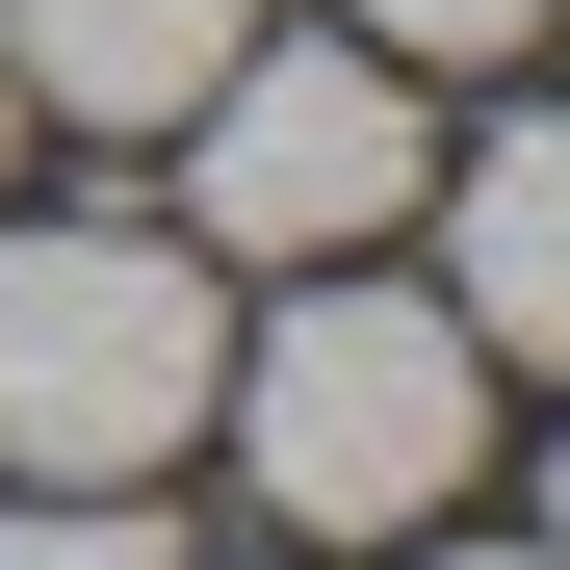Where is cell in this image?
I'll use <instances>...</instances> for the list:
<instances>
[{
    "mask_svg": "<svg viewBox=\"0 0 570 570\" xmlns=\"http://www.w3.org/2000/svg\"><path fill=\"white\" fill-rule=\"evenodd\" d=\"M234 390V312H208V234H130V208H52L0 234V466L27 493H156Z\"/></svg>",
    "mask_w": 570,
    "mask_h": 570,
    "instance_id": "1",
    "label": "cell"
},
{
    "mask_svg": "<svg viewBox=\"0 0 570 570\" xmlns=\"http://www.w3.org/2000/svg\"><path fill=\"white\" fill-rule=\"evenodd\" d=\"M415 208V52H259L181 105V234L208 259H363Z\"/></svg>",
    "mask_w": 570,
    "mask_h": 570,
    "instance_id": "3",
    "label": "cell"
},
{
    "mask_svg": "<svg viewBox=\"0 0 570 570\" xmlns=\"http://www.w3.org/2000/svg\"><path fill=\"white\" fill-rule=\"evenodd\" d=\"M441 570H544V544H441Z\"/></svg>",
    "mask_w": 570,
    "mask_h": 570,
    "instance_id": "8",
    "label": "cell"
},
{
    "mask_svg": "<svg viewBox=\"0 0 570 570\" xmlns=\"http://www.w3.org/2000/svg\"><path fill=\"white\" fill-rule=\"evenodd\" d=\"M493 363H570V105H519L466 156V285H441Z\"/></svg>",
    "mask_w": 570,
    "mask_h": 570,
    "instance_id": "5",
    "label": "cell"
},
{
    "mask_svg": "<svg viewBox=\"0 0 570 570\" xmlns=\"http://www.w3.org/2000/svg\"><path fill=\"white\" fill-rule=\"evenodd\" d=\"M544 570H570V493H544Z\"/></svg>",
    "mask_w": 570,
    "mask_h": 570,
    "instance_id": "9",
    "label": "cell"
},
{
    "mask_svg": "<svg viewBox=\"0 0 570 570\" xmlns=\"http://www.w3.org/2000/svg\"><path fill=\"white\" fill-rule=\"evenodd\" d=\"M0 130H27V78H0Z\"/></svg>",
    "mask_w": 570,
    "mask_h": 570,
    "instance_id": "10",
    "label": "cell"
},
{
    "mask_svg": "<svg viewBox=\"0 0 570 570\" xmlns=\"http://www.w3.org/2000/svg\"><path fill=\"white\" fill-rule=\"evenodd\" d=\"M234 27H259V0H0V78L78 105V130H181L234 78Z\"/></svg>",
    "mask_w": 570,
    "mask_h": 570,
    "instance_id": "4",
    "label": "cell"
},
{
    "mask_svg": "<svg viewBox=\"0 0 570 570\" xmlns=\"http://www.w3.org/2000/svg\"><path fill=\"white\" fill-rule=\"evenodd\" d=\"M208 415H234V466L285 493V544H415L466 493V441H493V337L415 312V285H363V259H312V312H285Z\"/></svg>",
    "mask_w": 570,
    "mask_h": 570,
    "instance_id": "2",
    "label": "cell"
},
{
    "mask_svg": "<svg viewBox=\"0 0 570 570\" xmlns=\"http://www.w3.org/2000/svg\"><path fill=\"white\" fill-rule=\"evenodd\" d=\"M544 0H363V52H519Z\"/></svg>",
    "mask_w": 570,
    "mask_h": 570,
    "instance_id": "7",
    "label": "cell"
},
{
    "mask_svg": "<svg viewBox=\"0 0 570 570\" xmlns=\"http://www.w3.org/2000/svg\"><path fill=\"white\" fill-rule=\"evenodd\" d=\"M0 570H181V544H156V493H27Z\"/></svg>",
    "mask_w": 570,
    "mask_h": 570,
    "instance_id": "6",
    "label": "cell"
}]
</instances>
